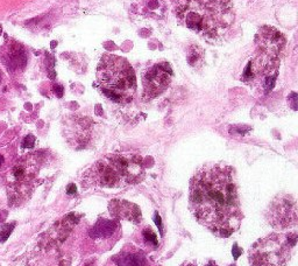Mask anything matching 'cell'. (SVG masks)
I'll return each mask as SVG.
<instances>
[{"label":"cell","instance_id":"cell-3","mask_svg":"<svg viewBox=\"0 0 298 266\" xmlns=\"http://www.w3.org/2000/svg\"><path fill=\"white\" fill-rule=\"evenodd\" d=\"M145 175L142 158L136 153H112L103 156L84 172L83 187L123 188L138 183Z\"/></svg>","mask_w":298,"mask_h":266},{"label":"cell","instance_id":"cell-9","mask_svg":"<svg viewBox=\"0 0 298 266\" xmlns=\"http://www.w3.org/2000/svg\"><path fill=\"white\" fill-rule=\"evenodd\" d=\"M255 42H256L257 49L260 53L274 57H278L285 46L283 34L274 27L269 26L263 27L258 31Z\"/></svg>","mask_w":298,"mask_h":266},{"label":"cell","instance_id":"cell-1","mask_svg":"<svg viewBox=\"0 0 298 266\" xmlns=\"http://www.w3.org/2000/svg\"><path fill=\"white\" fill-rule=\"evenodd\" d=\"M189 204L200 224L219 237L235 232L242 213L233 169L225 165L199 168L190 181Z\"/></svg>","mask_w":298,"mask_h":266},{"label":"cell","instance_id":"cell-11","mask_svg":"<svg viewBox=\"0 0 298 266\" xmlns=\"http://www.w3.org/2000/svg\"><path fill=\"white\" fill-rule=\"evenodd\" d=\"M240 252H241V251L238 250V246H236V245H234V247H233V253H234V257H235V259L238 258V257H239Z\"/></svg>","mask_w":298,"mask_h":266},{"label":"cell","instance_id":"cell-6","mask_svg":"<svg viewBox=\"0 0 298 266\" xmlns=\"http://www.w3.org/2000/svg\"><path fill=\"white\" fill-rule=\"evenodd\" d=\"M278 66V57L266 55L258 51L249 62L241 80L249 86L263 91H269L277 77Z\"/></svg>","mask_w":298,"mask_h":266},{"label":"cell","instance_id":"cell-5","mask_svg":"<svg viewBox=\"0 0 298 266\" xmlns=\"http://www.w3.org/2000/svg\"><path fill=\"white\" fill-rule=\"evenodd\" d=\"M295 244L296 235H270L254 244L251 250V261L255 266L278 265L288 258Z\"/></svg>","mask_w":298,"mask_h":266},{"label":"cell","instance_id":"cell-2","mask_svg":"<svg viewBox=\"0 0 298 266\" xmlns=\"http://www.w3.org/2000/svg\"><path fill=\"white\" fill-rule=\"evenodd\" d=\"M171 4L179 25L203 38H221L235 19L231 0H171Z\"/></svg>","mask_w":298,"mask_h":266},{"label":"cell","instance_id":"cell-13","mask_svg":"<svg viewBox=\"0 0 298 266\" xmlns=\"http://www.w3.org/2000/svg\"><path fill=\"white\" fill-rule=\"evenodd\" d=\"M0 33H1V28H0Z\"/></svg>","mask_w":298,"mask_h":266},{"label":"cell","instance_id":"cell-4","mask_svg":"<svg viewBox=\"0 0 298 266\" xmlns=\"http://www.w3.org/2000/svg\"><path fill=\"white\" fill-rule=\"evenodd\" d=\"M97 84L111 101L128 103L136 90L135 72L126 59L115 54H105L97 68Z\"/></svg>","mask_w":298,"mask_h":266},{"label":"cell","instance_id":"cell-12","mask_svg":"<svg viewBox=\"0 0 298 266\" xmlns=\"http://www.w3.org/2000/svg\"><path fill=\"white\" fill-rule=\"evenodd\" d=\"M2 162H4V156H2V155H0V166L2 165Z\"/></svg>","mask_w":298,"mask_h":266},{"label":"cell","instance_id":"cell-8","mask_svg":"<svg viewBox=\"0 0 298 266\" xmlns=\"http://www.w3.org/2000/svg\"><path fill=\"white\" fill-rule=\"evenodd\" d=\"M270 222L275 228H287L296 224V202L290 196H278L270 207Z\"/></svg>","mask_w":298,"mask_h":266},{"label":"cell","instance_id":"cell-7","mask_svg":"<svg viewBox=\"0 0 298 266\" xmlns=\"http://www.w3.org/2000/svg\"><path fill=\"white\" fill-rule=\"evenodd\" d=\"M141 77L145 96L155 98L168 89L171 83L172 70L167 62L154 63L142 71Z\"/></svg>","mask_w":298,"mask_h":266},{"label":"cell","instance_id":"cell-10","mask_svg":"<svg viewBox=\"0 0 298 266\" xmlns=\"http://www.w3.org/2000/svg\"><path fill=\"white\" fill-rule=\"evenodd\" d=\"M123 266H145V259L138 255H128L125 257Z\"/></svg>","mask_w":298,"mask_h":266}]
</instances>
